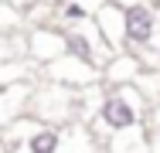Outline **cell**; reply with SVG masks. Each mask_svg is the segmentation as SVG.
Here are the masks:
<instances>
[{
	"label": "cell",
	"mask_w": 160,
	"mask_h": 153,
	"mask_svg": "<svg viewBox=\"0 0 160 153\" xmlns=\"http://www.w3.org/2000/svg\"><path fill=\"white\" fill-rule=\"evenodd\" d=\"M140 116H143V95L136 85L129 89H109L102 99H99V126H106L112 136L119 133H133L140 126Z\"/></svg>",
	"instance_id": "6da1fadb"
},
{
	"label": "cell",
	"mask_w": 160,
	"mask_h": 153,
	"mask_svg": "<svg viewBox=\"0 0 160 153\" xmlns=\"http://www.w3.org/2000/svg\"><path fill=\"white\" fill-rule=\"evenodd\" d=\"M157 34H160V7L147 3V0L126 7V51L140 55V51L153 48Z\"/></svg>",
	"instance_id": "7a4b0ae2"
},
{
	"label": "cell",
	"mask_w": 160,
	"mask_h": 153,
	"mask_svg": "<svg viewBox=\"0 0 160 153\" xmlns=\"http://www.w3.org/2000/svg\"><path fill=\"white\" fill-rule=\"evenodd\" d=\"M68 55V34L55 27H31L28 34V58L41 65H55Z\"/></svg>",
	"instance_id": "3957f363"
},
{
	"label": "cell",
	"mask_w": 160,
	"mask_h": 153,
	"mask_svg": "<svg viewBox=\"0 0 160 153\" xmlns=\"http://www.w3.org/2000/svg\"><path fill=\"white\" fill-rule=\"evenodd\" d=\"M140 75H143V61H140L136 51L109 55L106 68H102V78H106V85H109V89H129V85H136V82H140Z\"/></svg>",
	"instance_id": "277c9868"
},
{
	"label": "cell",
	"mask_w": 160,
	"mask_h": 153,
	"mask_svg": "<svg viewBox=\"0 0 160 153\" xmlns=\"http://www.w3.org/2000/svg\"><path fill=\"white\" fill-rule=\"evenodd\" d=\"M65 34H68V58L82 61V65H89V68H96V65H99L96 44H102V37H99V34H89L85 27L65 31Z\"/></svg>",
	"instance_id": "5b68a950"
},
{
	"label": "cell",
	"mask_w": 160,
	"mask_h": 153,
	"mask_svg": "<svg viewBox=\"0 0 160 153\" xmlns=\"http://www.w3.org/2000/svg\"><path fill=\"white\" fill-rule=\"evenodd\" d=\"M21 153H62V133L51 126H38L24 136Z\"/></svg>",
	"instance_id": "8992f818"
},
{
	"label": "cell",
	"mask_w": 160,
	"mask_h": 153,
	"mask_svg": "<svg viewBox=\"0 0 160 153\" xmlns=\"http://www.w3.org/2000/svg\"><path fill=\"white\" fill-rule=\"evenodd\" d=\"M58 14H62L65 24H82V27H85V21H89L85 3H78V0H65L62 7H58Z\"/></svg>",
	"instance_id": "52a82bcc"
},
{
	"label": "cell",
	"mask_w": 160,
	"mask_h": 153,
	"mask_svg": "<svg viewBox=\"0 0 160 153\" xmlns=\"http://www.w3.org/2000/svg\"><path fill=\"white\" fill-rule=\"evenodd\" d=\"M7 3H10V7L17 10V14H24V17H28V14H31L34 7L41 3V0H7Z\"/></svg>",
	"instance_id": "ba28073f"
},
{
	"label": "cell",
	"mask_w": 160,
	"mask_h": 153,
	"mask_svg": "<svg viewBox=\"0 0 160 153\" xmlns=\"http://www.w3.org/2000/svg\"><path fill=\"white\" fill-rule=\"evenodd\" d=\"M157 78H160V68H157Z\"/></svg>",
	"instance_id": "9c48e42d"
},
{
	"label": "cell",
	"mask_w": 160,
	"mask_h": 153,
	"mask_svg": "<svg viewBox=\"0 0 160 153\" xmlns=\"http://www.w3.org/2000/svg\"><path fill=\"white\" fill-rule=\"evenodd\" d=\"M157 133H160V129H157Z\"/></svg>",
	"instance_id": "30bf717a"
}]
</instances>
